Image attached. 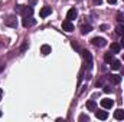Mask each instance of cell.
Masks as SVG:
<instances>
[{
    "mask_svg": "<svg viewBox=\"0 0 124 122\" xmlns=\"http://www.w3.org/2000/svg\"><path fill=\"white\" fill-rule=\"evenodd\" d=\"M0 116H1V111H0Z\"/></svg>",
    "mask_w": 124,
    "mask_h": 122,
    "instance_id": "cell-28",
    "label": "cell"
},
{
    "mask_svg": "<svg viewBox=\"0 0 124 122\" xmlns=\"http://www.w3.org/2000/svg\"><path fill=\"white\" fill-rule=\"evenodd\" d=\"M77 16H78V12H77V9H69L68 10V13H66V19L68 20H74V19H77Z\"/></svg>",
    "mask_w": 124,
    "mask_h": 122,
    "instance_id": "cell-6",
    "label": "cell"
},
{
    "mask_svg": "<svg viewBox=\"0 0 124 122\" xmlns=\"http://www.w3.org/2000/svg\"><path fill=\"white\" fill-rule=\"evenodd\" d=\"M110 49H111V53H120L121 45H120V43H111V45H110Z\"/></svg>",
    "mask_w": 124,
    "mask_h": 122,
    "instance_id": "cell-11",
    "label": "cell"
},
{
    "mask_svg": "<svg viewBox=\"0 0 124 122\" xmlns=\"http://www.w3.org/2000/svg\"><path fill=\"white\" fill-rule=\"evenodd\" d=\"M87 108H88L90 111H94V112H95V109H97V103H95L94 101H88V102H87Z\"/></svg>",
    "mask_w": 124,
    "mask_h": 122,
    "instance_id": "cell-17",
    "label": "cell"
},
{
    "mask_svg": "<svg viewBox=\"0 0 124 122\" xmlns=\"http://www.w3.org/2000/svg\"><path fill=\"white\" fill-rule=\"evenodd\" d=\"M114 118H116L117 121H123L124 119V111H121V109L116 111V112H114Z\"/></svg>",
    "mask_w": 124,
    "mask_h": 122,
    "instance_id": "cell-14",
    "label": "cell"
},
{
    "mask_svg": "<svg viewBox=\"0 0 124 122\" xmlns=\"http://www.w3.org/2000/svg\"><path fill=\"white\" fill-rule=\"evenodd\" d=\"M107 27H108V26H107V25H101V26H100V29H101V30H105V29H107Z\"/></svg>",
    "mask_w": 124,
    "mask_h": 122,
    "instance_id": "cell-23",
    "label": "cell"
},
{
    "mask_svg": "<svg viewBox=\"0 0 124 122\" xmlns=\"http://www.w3.org/2000/svg\"><path fill=\"white\" fill-rule=\"evenodd\" d=\"M104 92H105V93H110V92H111V89H110L108 86H105V88H104Z\"/></svg>",
    "mask_w": 124,
    "mask_h": 122,
    "instance_id": "cell-22",
    "label": "cell"
},
{
    "mask_svg": "<svg viewBox=\"0 0 124 122\" xmlns=\"http://www.w3.org/2000/svg\"><path fill=\"white\" fill-rule=\"evenodd\" d=\"M78 119H79V121H90V118H88L87 115H81V116H79Z\"/></svg>",
    "mask_w": 124,
    "mask_h": 122,
    "instance_id": "cell-21",
    "label": "cell"
},
{
    "mask_svg": "<svg viewBox=\"0 0 124 122\" xmlns=\"http://www.w3.org/2000/svg\"><path fill=\"white\" fill-rule=\"evenodd\" d=\"M117 20L118 22H124V14L120 12V13H117Z\"/></svg>",
    "mask_w": 124,
    "mask_h": 122,
    "instance_id": "cell-20",
    "label": "cell"
},
{
    "mask_svg": "<svg viewBox=\"0 0 124 122\" xmlns=\"http://www.w3.org/2000/svg\"><path fill=\"white\" fill-rule=\"evenodd\" d=\"M91 43H93L94 46H97V47H104L107 45V40L104 37H93L91 39Z\"/></svg>",
    "mask_w": 124,
    "mask_h": 122,
    "instance_id": "cell-3",
    "label": "cell"
},
{
    "mask_svg": "<svg viewBox=\"0 0 124 122\" xmlns=\"http://www.w3.org/2000/svg\"><path fill=\"white\" fill-rule=\"evenodd\" d=\"M95 116H97L98 119H101V121H105V119L108 118V112H107V111H97V109H95Z\"/></svg>",
    "mask_w": 124,
    "mask_h": 122,
    "instance_id": "cell-7",
    "label": "cell"
},
{
    "mask_svg": "<svg viewBox=\"0 0 124 122\" xmlns=\"http://www.w3.org/2000/svg\"><path fill=\"white\" fill-rule=\"evenodd\" d=\"M93 1L95 4H101V3H102V0H93Z\"/></svg>",
    "mask_w": 124,
    "mask_h": 122,
    "instance_id": "cell-25",
    "label": "cell"
},
{
    "mask_svg": "<svg viewBox=\"0 0 124 122\" xmlns=\"http://www.w3.org/2000/svg\"><path fill=\"white\" fill-rule=\"evenodd\" d=\"M62 29L65 32H74V23L71 22V20H63L62 22Z\"/></svg>",
    "mask_w": 124,
    "mask_h": 122,
    "instance_id": "cell-5",
    "label": "cell"
},
{
    "mask_svg": "<svg viewBox=\"0 0 124 122\" xmlns=\"http://www.w3.org/2000/svg\"><path fill=\"white\" fill-rule=\"evenodd\" d=\"M123 1H124V0H123Z\"/></svg>",
    "mask_w": 124,
    "mask_h": 122,
    "instance_id": "cell-30",
    "label": "cell"
},
{
    "mask_svg": "<svg viewBox=\"0 0 124 122\" xmlns=\"http://www.w3.org/2000/svg\"><path fill=\"white\" fill-rule=\"evenodd\" d=\"M6 25L10 26V27H16V26H17V22H16L15 16H9V17L6 19Z\"/></svg>",
    "mask_w": 124,
    "mask_h": 122,
    "instance_id": "cell-10",
    "label": "cell"
},
{
    "mask_svg": "<svg viewBox=\"0 0 124 122\" xmlns=\"http://www.w3.org/2000/svg\"><path fill=\"white\" fill-rule=\"evenodd\" d=\"M82 58H84V62H85V68L87 70H91L93 69V56L88 50H84L82 52Z\"/></svg>",
    "mask_w": 124,
    "mask_h": 122,
    "instance_id": "cell-1",
    "label": "cell"
},
{
    "mask_svg": "<svg viewBox=\"0 0 124 122\" xmlns=\"http://www.w3.org/2000/svg\"><path fill=\"white\" fill-rule=\"evenodd\" d=\"M108 79L111 81L113 85H117V83H120V81H121V78H120L118 75H108Z\"/></svg>",
    "mask_w": 124,
    "mask_h": 122,
    "instance_id": "cell-12",
    "label": "cell"
},
{
    "mask_svg": "<svg viewBox=\"0 0 124 122\" xmlns=\"http://www.w3.org/2000/svg\"><path fill=\"white\" fill-rule=\"evenodd\" d=\"M17 12H20L23 17H31L33 14V9L31 6H17Z\"/></svg>",
    "mask_w": 124,
    "mask_h": 122,
    "instance_id": "cell-2",
    "label": "cell"
},
{
    "mask_svg": "<svg viewBox=\"0 0 124 122\" xmlns=\"http://www.w3.org/2000/svg\"><path fill=\"white\" fill-rule=\"evenodd\" d=\"M123 61H124V55H123Z\"/></svg>",
    "mask_w": 124,
    "mask_h": 122,
    "instance_id": "cell-29",
    "label": "cell"
},
{
    "mask_svg": "<svg viewBox=\"0 0 124 122\" xmlns=\"http://www.w3.org/2000/svg\"><path fill=\"white\" fill-rule=\"evenodd\" d=\"M104 61L105 62H111L113 61V53H107V55L104 56Z\"/></svg>",
    "mask_w": 124,
    "mask_h": 122,
    "instance_id": "cell-19",
    "label": "cell"
},
{
    "mask_svg": "<svg viewBox=\"0 0 124 122\" xmlns=\"http://www.w3.org/2000/svg\"><path fill=\"white\" fill-rule=\"evenodd\" d=\"M22 25H23V27H31V26H35V25H36V19H32V16H31V17H23Z\"/></svg>",
    "mask_w": 124,
    "mask_h": 122,
    "instance_id": "cell-4",
    "label": "cell"
},
{
    "mask_svg": "<svg viewBox=\"0 0 124 122\" xmlns=\"http://www.w3.org/2000/svg\"><path fill=\"white\" fill-rule=\"evenodd\" d=\"M120 45H121V47H124V36L121 37V43H120Z\"/></svg>",
    "mask_w": 124,
    "mask_h": 122,
    "instance_id": "cell-26",
    "label": "cell"
},
{
    "mask_svg": "<svg viewBox=\"0 0 124 122\" xmlns=\"http://www.w3.org/2000/svg\"><path fill=\"white\" fill-rule=\"evenodd\" d=\"M1 96H3V91L0 89V99H1Z\"/></svg>",
    "mask_w": 124,
    "mask_h": 122,
    "instance_id": "cell-27",
    "label": "cell"
},
{
    "mask_svg": "<svg viewBox=\"0 0 124 122\" xmlns=\"http://www.w3.org/2000/svg\"><path fill=\"white\" fill-rule=\"evenodd\" d=\"M51 50H52V49H51V46H49V45H42V47H40V53H42V55H45V56H46V55H49V53H51Z\"/></svg>",
    "mask_w": 124,
    "mask_h": 122,
    "instance_id": "cell-13",
    "label": "cell"
},
{
    "mask_svg": "<svg viewBox=\"0 0 124 122\" xmlns=\"http://www.w3.org/2000/svg\"><path fill=\"white\" fill-rule=\"evenodd\" d=\"M120 66H121V65H120V61H116V59L111 61V69H113V70H118Z\"/></svg>",
    "mask_w": 124,
    "mask_h": 122,
    "instance_id": "cell-16",
    "label": "cell"
},
{
    "mask_svg": "<svg viewBox=\"0 0 124 122\" xmlns=\"http://www.w3.org/2000/svg\"><path fill=\"white\" fill-rule=\"evenodd\" d=\"M107 1H108L110 4H116V3H117V0H107Z\"/></svg>",
    "mask_w": 124,
    "mask_h": 122,
    "instance_id": "cell-24",
    "label": "cell"
},
{
    "mask_svg": "<svg viewBox=\"0 0 124 122\" xmlns=\"http://www.w3.org/2000/svg\"><path fill=\"white\" fill-rule=\"evenodd\" d=\"M113 105H114L113 99H102V101H101V106H102L104 109H110Z\"/></svg>",
    "mask_w": 124,
    "mask_h": 122,
    "instance_id": "cell-8",
    "label": "cell"
},
{
    "mask_svg": "<svg viewBox=\"0 0 124 122\" xmlns=\"http://www.w3.org/2000/svg\"><path fill=\"white\" fill-rule=\"evenodd\" d=\"M51 13H52V9L48 7V6H45V7L40 9V13H39V14H40V17H46V16H49Z\"/></svg>",
    "mask_w": 124,
    "mask_h": 122,
    "instance_id": "cell-9",
    "label": "cell"
},
{
    "mask_svg": "<svg viewBox=\"0 0 124 122\" xmlns=\"http://www.w3.org/2000/svg\"><path fill=\"white\" fill-rule=\"evenodd\" d=\"M91 30H93V27H91L90 25H82V26H81V33H82V34H87V33H90Z\"/></svg>",
    "mask_w": 124,
    "mask_h": 122,
    "instance_id": "cell-15",
    "label": "cell"
},
{
    "mask_svg": "<svg viewBox=\"0 0 124 122\" xmlns=\"http://www.w3.org/2000/svg\"><path fill=\"white\" fill-rule=\"evenodd\" d=\"M116 32H117V34L124 36V25H118V26L116 27Z\"/></svg>",
    "mask_w": 124,
    "mask_h": 122,
    "instance_id": "cell-18",
    "label": "cell"
}]
</instances>
